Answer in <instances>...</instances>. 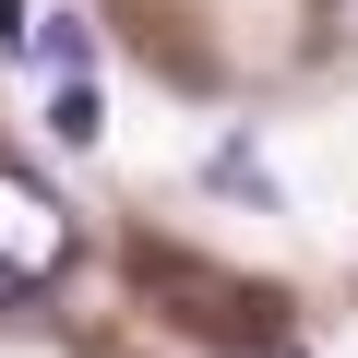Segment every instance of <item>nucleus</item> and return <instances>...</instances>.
Returning a JSON list of instances; mask_svg holds the SVG:
<instances>
[{
    "mask_svg": "<svg viewBox=\"0 0 358 358\" xmlns=\"http://www.w3.org/2000/svg\"><path fill=\"white\" fill-rule=\"evenodd\" d=\"M60 263H72V215H60V192H36L24 167H0V310L36 299V287H60Z\"/></svg>",
    "mask_w": 358,
    "mask_h": 358,
    "instance_id": "1",
    "label": "nucleus"
},
{
    "mask_svg": "<svg viewBox=\"0 0 358 358\" xmlns=\"http://www.w3.org/2000/svg\"><path fill=\"white\" fill-rule=\"evenodd\" d=\"M24 48H36V60H48V72H84V24H72V13H48V24H36V36H24Z\"/></svg>",
    "mask_w": 358,
    "mask_h": 358,
    "instance_id": "2",
    "label": "nucleus"
},
{
    "mask_svg": "<svg viewBox=\"0 0 358 358\" xmlns=\"http://www.w3.org/2000/svg\"><path fill=\"white\" fill-rule=\"evenodd\" d=\"M48 131H60V143H96V96H84V84H60V108H48Z\"/></svg>",
    "mask_w": 358,
    "mask_h": 358,
    "instance_id": "3",
    "label": "nucleus"
},
{
    "mask_svg": "<svg viewBox=\"0 0 358 358\" xmlns=\"http://www.w3.org/2000/svg\"><path fill=\"white\" fill-rule=\"evenodd\" d=\"M36 36V13H24V0H0V48H24Z\"/></svg>",
    "mask_w": 358,
    "mask_h": 358,
    "instance_id": "4",
    "label": "nucleus"
}]
</instances>
